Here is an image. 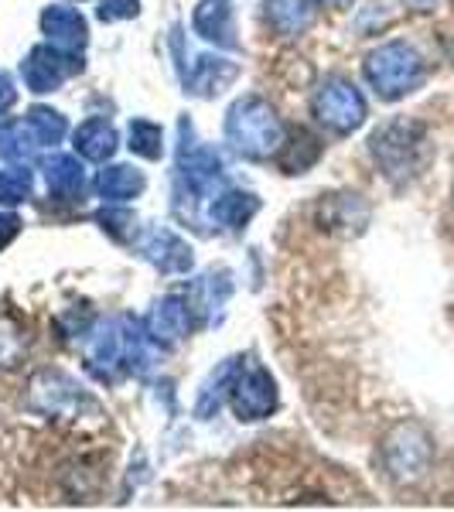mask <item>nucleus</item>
<instances>
[{
	"mask_svg": "<svg viewBox=\"0 0 454 512\" xmlns=\"http://www.w3.org/2000/svg\"><path fill=\"white\" fill-rule=\"evenodd\" d=\"M407 7H414V11H434L437 0H403Z\"/></svg>",
	"mask_w": 454,
	"mask_h": 512,
	"instance_id": "nucleus-27",
	"label": "nucleus"
},
{
	"mask_svg": "<svg viewBox=\"0 0 454 512\" xmlns=\"http://www.w3.org/2000/svg\"><path fill=\"white\" fill-rule=\"evenodd\" d=\"M41 31L48 35L55 48H62V52H82L89 41V28H86V18L76 11V7H48L45 14H41Z\"/></svg>",
	"mask_w": 454,
	"mask_h": 512,
	"instance_id": "nucleus-8",
	"label": "nucleus"
},
{
	"mask_svg": "<svg viewBox=\"0 0 454 512\" xmlns=\"http://www.w3.org/2000/svg\"><path fill=\"white\" fill-rule=\"evenodd\" d=\"M31 188H35V178H31L28 168H7V171H0V205H21V202H28Z\"/></svg>",
	"mask_w": 454,
	"mask_h": 512,
	"instance_id": "nucleus-23",
	"label": "nucleus"
},
{
	"mask_svg": "<svg viewBox=\"0 0 454 512\" xmlns=\"http://www.w3.org/2000/svg\"><path fill=\"white\" fill-rule=\"evenodd\" d=\"M263 7H267L270 28L284 38H294L311 28L315 11H318V0H263Z\"/></svg>",
	"mask_w": 454,
	"mask_h": 512,
	"instance_id": "nucleus-10",
	"label": "nucleus"
},
{
	"mask_svg": "<svg viewBox=\"0 0 454 512\" xmlns=\"http://www.w3.org/2000/svg\"><path fill=\"white\" fill-rule=\"evenodd\" d=\"M188 325H192V304L181 297H164L147 318V335L158 342H178V338H185Z\"/></svg>",
	"mask_w": 454,
	"mask_h": 512,
	"instance_id": "nucleus-9",
	"label": "nucleus"
},
{
	"mask_svg": "<svg viewBox=\"0 0 454 512\" xmlns=\"http://www.w3.org/2000/svg\"><path fill=\"white\" fill-rule=\"evenodd\" d=\"M18 229H21L18 216H0V250H4L14 236H18Z\"/></svg>",
	"mask_w": 454,
	"mask_h": 512,
	"instance_id": "nucleus-25",
	"label": "nucleus"
},
{
	"mask_svg": "<svg viewBox=\"0 0 454 512\" xmlns=\"http://www.w3.org/2000/svg\"><path fill=\"white\" fill-rule=\"evenodd\" d=\"M195 31L202 35L205 41H216L222 48H233L236 38H233V14L222 0H202L195 11Z\"/></svg>",
	"mask_w": 454,
	"mask_h": 512,
	"instance_id": "nucleus-11",
	"label": "nucleus"
},
{
	"mask_svg": "<svg viewBox=\"0 0 454 512\" xmlns=\"http://www.w3.org/2000/svg\"><path fill=\"white\" fill-rule=\"evenodd\" d=\"M233 79H236V65L233 62H226V59H198L195 72L188 76V86H192L198 96H216Z\"/></svg>",
	"mask_w": 454,
	"mask_h": 512,
	"instance_id": "nucleus-16",
	"label": "nucleus"
},
{
	"mask_svg": "<svg viewBox=\"0 0 454 512\" xmlns=\"http://www.w3.org/2000/svg\"><path fill=\"white\" fill-rule=\"evenodd\" d=\"M311 110L321 127L335 130V134H352L366 120V99L349 79H328L311 99Z\"/></svg>",
	"mask_w": 454,
	"mask_h": 512,
	"instance_id": "nucleus-5",
	"label": "nucleus"
},
{
	"mask_svg": "<svg viewBox=\"0 0 454 512\" xmlns=\"http://www.w3.org/2000/svg\"><path fill=\"white\" fill-rule=\"evenodd\" d=\"M28 355V328L18 318L0 315V369H14Z\"/></svg>",
	"mask_w": 454,
	"mask_h": 512,
	"instance_id": "nucleus-19",
	"label": "nucleus"
},
{
	"mask_svg": "<svg viewBox=\"0 0 454 512\" xmlns=\"http://www.w3.org/2000/svg\"><path fill=\"white\" fill-rule=\"evenodd\" d=\"M130 151L147 161H158L164 154V134H161L158 123H151V120L130 123Z\"/></svg>",
	"mask_w": 454,
	"mask_h": 512,
	"instance_id": "nucleus-21",
	"label": "nucleus"
},
{
	"mask_svg": "<svg viewBox=\"0 0 454 512\" xmlns=\"http://www.w3.org/2000/svg\"><path fill=\"white\" fill-rule=\"evenodd\" d=\"M321 4H332V7H349L352 0H321Z\"/></svg>",
	"mask_w": 454,
	"mask_h": 512,
	"instance_id": "nucleus-28",
	"label": "nucleus"
},
{
	"mask_svg": "<svg viewBox=\"0 0 454 512\" xmlns=\"http://www.w3.org/2000/svg\"><path fill=\"white\" fill-rule=\"evenodd\" d=\"M96 188L106 202H127V198L144 192V175L137 168H130V164H113V168L99 171Z\"/></svg>",
	"mask_w": 454,
	"mask_h": 512,
	"instance_id": "nucleus-14",
	"label": "nucleus"
},
{
	"mask_svg": "<svg viewBox=\"0 0 454 512\" xmlns=\"http://www.w3.org/2000/svg\"><path fill=\"white\" fill-rule=\"evenodd\" d=\"M38 137L28 120H4L0 123V158L4 161H24L35 154Z\"/></svg>",
	"mask_w": 454,
	"mask_h": 512,
	"instance_id": "nucleus-17",
	"label": "nucleus"
},
{
	"mask_svg": "<svg viewBox=\"0 0 454 512\" xmlns=\"http://www.w3.org/2000/svg\"><path fill=\"white\" fill-rule=\"evenodd\" d=\"M14 99H18V93H14V82L0 72V113H7L14 106Z\"/></svg>",
	"mask_w": 454,
	"mask_h": 512,
	"instance_id": "nucleus-26",
	"label": "nucleus"
},
{
	"mask_svg": "<svg viewBox=\"0 0 454 512\" xmlns=\"http://www.w3.org/2000/svg\"><path fill=\"white\" fill-rule=\"evenodd\" d=\"M76 151L86 161H106L117 151V130L106 120H86L76 130Z\"/></svg>",
	"mask_w": 454,
	"mask_h": 512,
	"instance_id": "nucleus-15",
	"label": "nucleus"
},
{
	"mask_svg": "<svg viewBox=\"0 0 454 512\" xmlns=\"http://www.w3.org/2000/svg\"><path fill=\"white\" fill-rule=\"evenodd\" d=\"M362 69H366V82L386 103L410 96L427 79L424 59H420V52L414 45H407V41H386V45H379L376 52H369Z\"/></svg>",
	"mask_w": 454,
	"mask_h": 512,
	"instance_id": "nucleus-2",
	"label": "nucleus"
},
{
	"mask_svg": "<svg viewBox=\"0 0 454 512\" xmlns=\"http://www.w3.org/2000/svg\"><path fill=\"white\" fill-rule=\"evenodd\" d=\"M229 396H233V410L239 420H260L277 407V386L267 369H260V366L239 369Z\"/></svg>",
	"mask_w": 454,
	"mask_h": 512,
	"instance_id": "nucleus-7",
	"label": "nucleus"
},
{
	"mask_svg": "<svg viewBox=\"0 0 454 512\" xmlns=\"http://www.w3.org/2000/svg\"><path fill=\"white\" fill-rule=\"evenodd\" d=\"M434 461V441L417 420H400L383 441V465L386 475L400 485H414L427 472Z\"/></svg>",
	"mask_w": 454,
	"mask_h": 512,
	"instance_id": "nucleus-4",
	"label": "nucleus"
},
{
	"mask_svg": "<svg viewBox=\"0 0 454 512\" xmlns=\"http://www.w3.org/2000/svg\"><path fill=\"white\" fill-rule=\"evenodd\" d=\"M45 178H48V188L62 198H72L82 192V168L69 154H55V158L45 164Z\"/></svg>",
	"mask_w": 454,
	"mask_h": 512,
	"instance_id": "nucleus-18",
	"label": "nucleus"
},
{
	"mask_svg": "<svg viewBox=\"0 0 454 512\" xmlns=\"http://www.w3.org/2000/svg\"><path fill=\"white\" fill-rule=\"evenodd\" d=\"M28 123H31V130H35L41 147H55L65 137V117L48 110V106H35V110L28 113Z\"/></svg>",
	"mask_w": 454,
	"mask_h": 512,
	"instance_id": "nucleus-22",
	"label": "nucleus"
},
{
	"mask_svg": "<svg viewBox=\"0 0 454 512\" xmlns=\"http://www.w3.org/2000/svg\"><path fill=\"white\" fill-rule=\"evenodd\" d=\"M257 212V198L253 195H239V192H226L212 205V219H219L222 226H243L246 219Z\"/></svg>",
	"mask_w": 454,
	"mask_h": 512,
	"instance_id": "nucleus-20",
	"label": "nucleus"
},
{
	"mask_svg": "<svg viewBox=\"0 0 454 512\" xmlns=\"http://www.w3.org/2000/svg\"><path fill=\"white\" fill-rule=\"evenodd\" d=\"M318 158H321V140L301 127L291 130V137H284V144H280V168H284L287 175H301V171L311 168Z\"/></svg>",
	"mask_w": 454,
	"mask_h": 512,
	"instance_id": "nucleus-13",
	"label": "nucleus"
},
{
	"mask_svg": "<svg viewBox=\"0 0 454 512\" xmlns=\"http://www.w3.org/2000/svg\"><path fill=\"white\" fill-rule=\"evenodd\" d=\"M369 151H373L376 168L383 171L386 181H393L396 188L414 181L424 171L427 158H431V144H427L424 123L396 117L376 130L369 137Z\"/></svg>",
	"mask_w": 454,
	"mask_h": 512,
	"instance_id": "nucleus-1",
	"label": "nucleus"
},
{
	"mask_svg": "<svg viewBox=\"0 0 454 512\" xmlns=\"http://www.w3.org/2000/svg\"><path fill=\"white\" fill-rule=\"evenodd\" d=\"M226 137L243 158H270L284 144V127H280L277 113L263 103L260 96H246L229 110L226 117Z\"/></svg>",
	"mask_w": 454,
	"mask_h": 512,
	"instance_id": "nucleus-3",
	"label": "nucleus"
},
{
	"mask_svg": "<svg viewBox=\"0 0 454 512\" xmlns=\"http://www.w3.org/2000/svg\"><path fill=\"white\" fill-rule=\"evenodd\" d=\"M134 14H137V0H103V7H99V18L103 21L134 18Z\"/></svg>",
	"mask_w": 454,
	"mask_h": 512,
	"instance_id": "nucleus-24",
	"label": "nucleus"
},
{
	"mask_svg": "<svg viewBox=\"0 0 454 512\" xmlns=\"http://www.w3.org/2000/svg\"><path fill=\"white\" fill-rule=\"evenodd\" d=\"M144 253H147V260L158 263V267L168 270V274L192 267V250H188L175 233H164V229L151 233V239L144 243Z\"/></svg>",
	"mask_w": 454,
	"mask_h": 512,
	"instance_id": "nucleus-12",
	"label": "nucleus"
},
{
	"mask_svg": "<svg viewBox=\"0 0 454 512\" xmlns=\"http://www.w3.org/2000/svg\"><path fill=\"white\" fill-rule=\"evenodd\" d=\"M79 69H82V62L76 52H62V48H55V45H38V48H31V55L24 59L21 76L28 82L31 93H52V89H59L69 76H76Z\"/></svg>",
	"mask_w": 454,
	"mask_h": 512,
	"instance_id": "nucleus-6",
	"label": "nucleus"
}]
</instances>
